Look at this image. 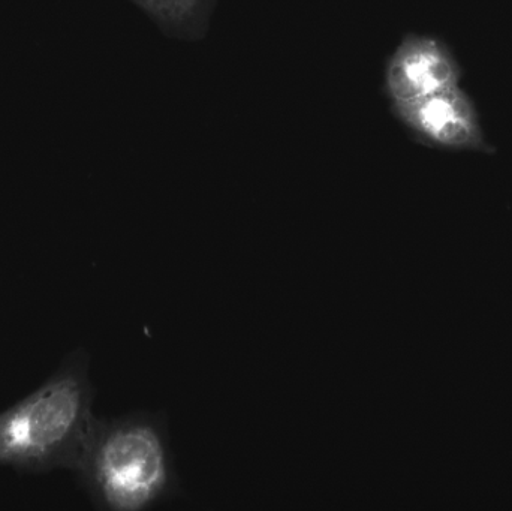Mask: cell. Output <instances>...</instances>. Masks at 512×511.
I'll return each mask as SVG.
<instances>
[{"instance_id":"1","label":"cell","mask_w":512,"mask_h":511,"mask_svg":"<svg viewBox=\"0 0 512 511\" xmlns=\"http://www.w3.org/2000/svg\"><path fill=\"white\" fill-rule=\"evenodd\" d=\"M72 473L99 511H149L182 495L164 413L95 417Z\"/></svg>"},{"instance_id":"2","label":"cell","mask_w":512,"mask_h":511,"mask_svg":"<svg viewBox=\"0 0 512 511\" xmlns=\"http://www.w3.org/2000/svg\"><path fill=\"white\" fill-rule=\"evenodd\" d=\"M95 398L90 356L78 348L41 386L0 411V468L20 476L74 470L96 417Z\"/></svg>"},{"instance_id":"3","label":"cell","mask_w":512,"mask_h":511,"mask_svg":"<svg viewBox=\"0 0 512 511\" xmlns=\"http://www.w3.org/2000/svg\"><path fill=\"white\" fill-rule=\"evenodd\" d=\"M462 68L444 39L409 33L390 54L384 68L382 92L390 110L459 86Z\"/></svg>"},{"instance_id":"4","label":"cell","mask_w":512,"mask_h":511,"mask_svg":"<svg viewBox=\"0 0 512 511\" xmlns=\"http://www.w3.org/2000/svg\"><path fill=\"white\" fill-rule=\"evenodd\" d=\"M391 113L423 146L451 152L492 150L477 105L460 84Z\"/></svg>"},{"instance_id":"5","label":"cell","mask_w":512,"mask_h":511,"mask_svg":"<svg viewBox=\"0 0 512 511\" xmlns=\"http://www.w3.org/2000/svg\"><path fill=\"white\" fill-rule=\"evenodd\" d=\"M161 32L182 41H198L209 32L216 0H129Z\"/></svg>"}]
</instances>
